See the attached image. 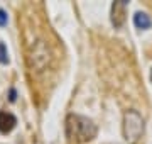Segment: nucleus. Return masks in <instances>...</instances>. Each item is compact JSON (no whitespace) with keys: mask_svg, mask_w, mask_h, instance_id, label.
<instances>
[{"mask_svg":"<svg viewBox=\"0 0 152 144\" xmlns=\"http://www.w3.org/2000/svg\"><path fill=\"white\" fill-rule=\"evenodd\" d=\"M98 129L91 119L80 114H69L66 117V136L75 143H88L96 137Z\"/></svg>","mask_w":152,"mask_h":144,"instance_id":"nucleus-1","label":"nucleus"},{"mask_svg":"<svg viewBox=\"0 0 152 144\" xmlns=\"http://www.w3.org/2000/svg\"><path fill=\"white\" fill-rule=\"evenodd\" d=\"M144 119L137 110H127L124 115V137L129 144H137L144 134Z\"/></svg>","mask_w":152,"mask_h":144,"instance_id":"nucleus-2","label":"nucleus"},{"mask_svg":"<svg viewBox=\"0 0 152 144\" xmlns=\"http://www.w3.org/2000/svg\"><path fill=\"white\" fill-rule=\"evenodd\" d=\"M51 54H49V48L46 41H37L31 46V53H29V66L32 71H44L49 65Z\"/></svg>","mask_w":152,"mask_h":144,"instance_id":"nucleus-3","label":"nucleus"},{"mask_svg":"<svg viewBox=\"0 0 152 144\" xmlns=\"http://www.w3.org/2000/svg\"><path fill=\"white\" fill-rule=\"evenodd\" d=\"M125 9H127L125 0H118L112 5V24L115 27H120L125 22Z\"/></svg>","mask_w":152,"mask_h":144,"instance_id":"nucleus-4","label":"nucleus"},{"mask_svg":"<svg viewBox=\"0 0 152 144\" xmlns=\"http://www.w3.org/2000/svg\"><path fill=\"white\" fill-rule=\"evenodd\" d=\"M17 126V117L10 112L2 110L0 112V132L2 134H9L14 131V127Z\"/></svg>","mask_w":152,"mask_h":144,"instance_id":"nucleus-5","label":"nucleus"},{"mask_svg":"<svg viewBox=\"0 0 152 144\" xmlns=\"http://www.w3.org/2000/svg\"><path fill=\"white\" fill-rule=\"evenodd\" d=\"M134 24H135L137 29H151L152 26V19L151 15H147L145 12H137L135 15H134Z\"/></svg>","mask_w":152,"mask_h":144,"instance_id":"nucleus-6","label":"nucleus"},{"mask_svg":"<svg viewBox=\"0 0 152 144\" xmlns=\"http://www.w3.org/2000/svg\"><path fill=\"white\" fill-rule=\"evenodd\" d=\"M0 65H9V51L4 43H0Z\"/></svg>","mask_w":152,"mask_h":144,"instance_id":"nucleus-7","label":"nucleus"},{"mask_svg":"<svg viewBox=\"0 0 152 144\" xmlns=\"http://www.w3.org/2000/svg\"><path fill=\"white\" fill-rule=\"evenodd\" d=\"M7 22H9V17H7V12L4 10V9H0V27H4V26H7Z\"/></svg>","mask_w":152,"mask_h":144,"instance_id":"nucleus-8","label":"nucleus"},{"mask_svg":"<svg viewBox=\"0 0 152 144\" xmlns=\"http://www.w3.org/2000/svg\"><path fill=\"white\" fill-rule=\"evenodd\" d=\"M9 98H10V102H15V98H17L15 88H10V92H9Z\"/></svg>","mask_w":152,"mask_h":144,"instance_id":"nucleus-9","label":"nucleus"},{"mask_svg":"<svg viewBox=\"0 0 152 144\" xmlns=\"http://www.w3.org/2000/svg\"><path fill=\"white\" fill-rule=\"evenodd\" d=\"M151 80H152V73H151Z\"/></svg>","mask_w":152,"mask_h":144,"instance_id":"nucleus-10","label":"nucleus"}]
</instances>
